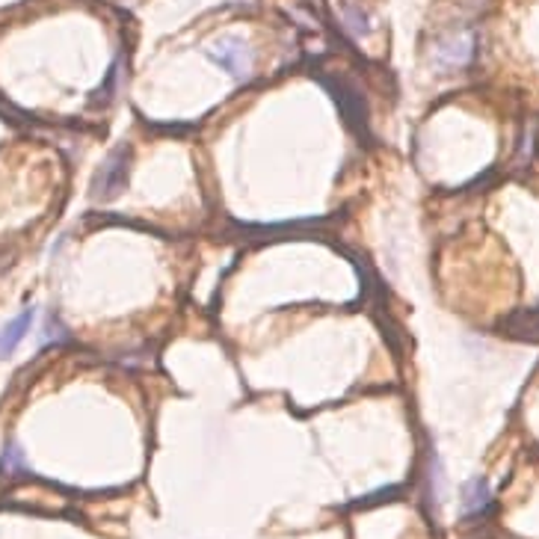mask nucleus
I'll list each match as a JSON object with an SVG mask.
<instances>
[{
  "instance_id": "6",
  "label": "nucleus",
  "mask_w": 539,
  "mask_h": 539,
  "mask_svg": "<svg viewBox=\"0 0 539 539\" xmlns=\"http://www.w3.org/2000/svg\"><path fill=\"white\" fill-rule=\"evenodd\" d=\"M0 472H4V474L24 472V454H22V447H18L15 442H9L4 456H0Z\"/></svg>"
},
{
  "instance_id": "2",
  "label": "nucleus",
  "mask_w": 539,
  "mask_h": 539,
  "mask_svg": "<svg viewBox=\"0 0 539 539\" xmlns=\"http://www.w3.org/2000/svg\"><path fill=\"white\" fill-rule=\"evenodd\" d=\"M208 57L238 80L249 77L252 71V50L243 45L240 39H222V42H217L208 50Z\"/></svg>"
},
{
  "instance_id": "3",
  "label": "nucleus",
  "mask_w": 539,
  "mask_h": 539,
  "mask_svg": "<svg viewBox=\"0 0 539 539\" xmlns=\"http://www.w3.org/2000/svg\"><path fill=\"white\" fill-rule=\"evenodd\" d=\"M33 318H36V309H24L18 318H13L0 329V359H9V355L15 353V347L24 341L30 327H33Z\"/></svg>"
},
{
  "instance_id": "4",
  "label": "nucleus",
  "mask_w": 539,
  "mask_h": 539,
  "mask_svg": "<svg viewBox=\"0 0 539 539\" xmlns=\"http://www.w3.org/2000/svg\"><path fill=\"white\" fill-rule=\"evenodd\" d=\"M492 507V490L483 477H474L463 486V516L472 518V516H481Z\"/></svg>"
},
{
  "instance_id": "5",
  "label": "nucleus",
  "mask_w": 539,
  "mask_h": 539,
  "mask_svg": "<svg viewBox=\"0 0 539 539\" xmlns=\"http://www.w3.org/2000/svg\"><path fill=\"white\" fill-rule=\"evenodd\" d=\"M507 332H510L513 338H522V341H539V309L516 314L513 323L507 327Z\"/></svg>"
},
{
  "instance_id": "1",
  "label": "nucleus",
  "mask_w": 539,
  "mask_h": 539,
  "mask_svg": "<svg viewBox=\"0 0 539 539\" xmlns=\"http://www.w3.org/2000/svg\"><path fill=\"white\" fill-rule=\"evenodd\" d=\"M128 160H130V151L128 146H119L113 155H110L104 164H101L98 175L93 181V196L98 202H110L116 199L121 190H125V181H128Z\"/></svg>"
}]
</instances>
